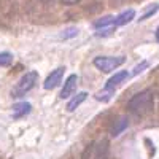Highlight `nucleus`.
Masks as SVG:
<instances>
[{"label": "nucleus", "instance_id": "11", "mask_svg": "<svg viewBox=\"0 0 159 159\" xmlns=\"http://www.w3.org/2000/svg\"><path fill=\"white\" fill-rule=\"evenodd\" d=\"M107 25H115V18L113 16H103L99 21L94 22V27L100 29V27H107Z\"/></svg>", "mask_w": 159, "mask_h": 159}, {"label": "nucleus", "instance_id": "7", "mask_svg": "<svg viewBox=\"0 0 159 159\" xmlns=\"http://www.w3.org/2000/svg\"><path fill=\"white\" fill-rule=\"evenodd\" d=\"M30 110H32V105L27 103V102L16 103L15 107H13V116H15V118H22L27 113H30Z\"/></svg>", "mask_w": 159, "mask_h": 159}, {"label": "nucleus", "instance_id": "18", "mask_svg": "<svg viewBox=\"0 0 159 159\" xmlns=\"http://www.w3.org/2000/svg\"><path fill=\"white\" fill-rule=\"evenodd\" d=\"M40 2H43V3H49V2H52V0H40Z\"/></svg>", "mask_w": 159, "mask_h": 159}, {"label": "nucleus", "instance_id": "17", "mask_svg": "<svg viewBox=\"0 0 159 159\" xmlns=\"http://www.w3.org/2000/svg\"><path fill=\"white\" fill-rule=\"evenodd\" d=\"M156 38H157V42H159V27L156 29Z\"/></svg>", "mask_w": 159, "mask_h": 159}, {"label": "nucleus", "instance_id": "8", "mask_svg": "<svg viewBox=\"0 0 159 159\" xmlns=\"http://www.w3.org/2000/svg\"><path fill=\"white\" fill-rule=\"evenodd\" d=\"M127 78V72H118V73H115L108 81H107V84H105V89H111L113 91V88H116L121 81H124V80Z\"/></svg>", "mask_w": 159, "mask_h": 159}, {"label": "nucleus", "instance_id": "14", "mask_svg": "<svg viewBox=\"0 0 159 159\" xmlns=\"http://www.w3.org/2000/svg\"><path fill=\"white\" fill-rule=\"evenodd\" d=\"M147 67H148V62H142L140 65H137V67L134 69V72H132V73H134V75H137V73L143 72V69H147Z\"/></svg>", "mask_w": 159, "mask_h": 159}, {"label": "nucleus", "instance_id": "12", "mask_svg": "<svg viewBox=\"0 0 159 159\" xmlns=\"http://www.w3.org/2000/svg\"><path fill=\"white\" fill-rule=\"evenodd\" d=\"M13 62V56L10 52H0V67H8Z\"/></svg>", "mask_w": 159, "mask_h": 159}, {"label": "nucleus", "instance_id": "13", "mask_svg": "<svg viewBox=\"0 0 159 159\" xmlns=\"http://www.w3.org/2000/svg\"><path fill=\"white\" fill-rule=\"evenodd\" d=\"M156 11H157V5H156V3H153V5H150V7H148V10H147V11H145V15H143V16L140 18V21H143V19H147V18H150L151 15H154V13H156Z\"/></svg>", "mask_w": 159, "mask_h": 159}, {"label": "nucleus", "instance_id": "16", "mask_svg": "<svg viewBox=\"0 0 159 159\" xmlns=\"http://www.w3.org/2000/svg\"><path fill=\"white\" fill-rule=\"evenodd\" d=\"M61 2H62L64 5H76L80 0H61Z\"/></svg>", "mask_w": 159, "mask_h": 159}, {"label": "nucleus", "instance_id": "10", "mask_svg": "<svg viewBox=\"0 0 159 159\" xmlns=\"http://www.w3.org/2000/svg\"><path fill=\"white\" fill-rule=\"evenodd\" d=\"M127 124H129V119H127V118H119L118 121H116V124L113 126V129H111V135H113V137L119 135V134H121V132L127 127Z\"/></svg>", "mask_w": 159, "mask_h": 159}, {"label": "nucleus", "instance_id": "5", "mask_svg": "<svg viewBox=\"0 0 159 159\" xmlns=\"http://www.w3.org/2000/svg\"><path fill=\"white\" fill-rule=\"evenodd\" d=\"M76 84H78V76L73 73V75H70L67 80H65V83H64V88H62V91H61V99H69L73 92H75V89H76Z\"/></svg>", "mask_w": 159, "mask_h": 159}, {"label": "nucleus", "instance_id": "15", "mask_svg": "<svg viewBox=\"0 0 159 159\" xmlns=\"http://www.w3.org/2000/svg\"><path fill=\"white\" fill-rule=\"evenodd\" d=\"M67 34H62V38H69V37H75L76 34H78V30L76 29H67L65 30Z\"/></svg>", "mask_w": 159, "mask_h": 159}, {"label": "nucleus", "instance_id": "6", "mask_svg": "<svg viewBox=\"0 0 159 159\" xmlns=\"http://www.w3.org/2000/svg\"><path fill=\"white\" fill-rule=\"evenodd\" d=\"M134 18H135V11L132 10V8L130 10H126V11L121 13V15H118L115 18V27H118V25H124V24L130 22Z\"/></svg>", "mask_w": 159, "mask_h": 159}, {"label": "nucleus", "instance_id": "4", "mask_svg": "<svg viewBox=\"0 0 159 159\" xmlns=\"http://www.w3.org/2000/svg\"><path fill=\"white\" fill-rule=\"evenodd\" d=\"M64 72H65V67H59V69H56V70H52V72L48 75V78L45 80L43 88H45V89H48V91H49V89L57 88V86L61 84V81H62Z\"/></svg>", "mask_w": 159, "mask_h": 159}, {"label": "nucleus", "instance_id": "9", "mask_svg": "<svg viewBox=\"0 0 159 159\" xmlns=\"http://www.w3.org/2000/svg\"><path fill=\"white\" fill-rule=\"evenodd\" d=\"M86 97H88L86 92H80V94H76L72 100H69V103H67V111H75L80 105L86 100Z\"/></svg>", "mask_w": 159, "mask_h": 159}, {"label": "nucleus", "instance_id": "2", "mask_svg": "<svg viewBox=\"0 0 159 159\" xmlns=\"http://www.w3.org/2000/svg\"><path fill=\"white\" fill-rule=\"evenodd\" d=\"M38 81V73L37 72H27L25 75H22L21 76V80L16 83V88H15V91L11 92L13 94V97H21L22 94H25V92H29L34 86H35V83Z\"/></svg>", "mask_w": 159, "mask_h": 159}, {"label": "nucleus", "instance_id": "3", "mask_svg": "<svg viewBox=\"0 0 159 159\" xmlns=\"http://www.w3.org/2000/svg\"><path fill=\"white\" fill-rule=\"evenodd\" d=\"M124 57L123 56H118V57H111V56H99L94 59V65L103 73H110L115 69H118L119 65L124 64Z\"/></svg>", "mask_w": 159, "mask_h": 159}, {"label": "nucleus", "instance_id": "1", "mask_svg": "<svg viewBox=\"0 0 159 159\" xmlns=\"http://www.w3.org/2000/svg\"><path fill=\"white\" fill-rule=\"evenodd\" d=\"M127 108L137 116H145V115L151 113L153 108H154V94H153V91L145 89V91L139 92V94H135L129 100Z\"/></svg>", "mask_w": 159, "mask_h": 159}]
</instances>
